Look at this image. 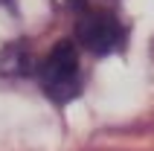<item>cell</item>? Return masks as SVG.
Segmentation results:
<instances>
[{
  "label": "cell",
  "mask_w": 154,
  "mask_h": 151,
  "mask_svg": "<svg viewBox=\"0 0 154 151\" xmlns=\"http://www.w3.org/2000/svg\"><path fill=\"white\" fill-rule=\"evenodd\" d=\"M41 90L58 105H67L76 99L82 90V70H79V55L70 41H58L50 50V55L41 64Z\"/></svg>",
  "instance_id": "1"
},
{
  "label": "cell",
  "mask_w": 154,
  "mask_h": 151,
  "mask_svg": "<svg viewBox=\"0 0 154 151\" xmlns=\"http://www.w3.org/2000/svg\"><path fill=\"white\" fill-rule=\"evenodd\" d=\"M76 35L93 55H111L125 44V26L108 12H85L76 23Z\"/></svg>",
  "instance_id": "2"
}]
</instances>
